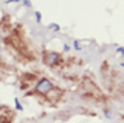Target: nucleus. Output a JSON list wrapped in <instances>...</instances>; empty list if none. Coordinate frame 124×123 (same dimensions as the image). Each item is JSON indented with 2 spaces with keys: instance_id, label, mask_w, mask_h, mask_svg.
<instances>
[{
  "instance_id": "nucleus-1",
  "label": "nucleus",
  "mask_w": 124,
  "mask_h": 123,
  "mask_svg": "<svg viewBox=\"0 0 124 123\" xmlns=\"http://www.w3.org/2000/svg\"><path fill=\"white\" fill-rule=\"evenodd\" d=\"M80 91H82V95L86 96L87 99L100 100V102L104 100V96L100 92V89L93 84L92 81H89V79H83V82L80 84Z\"/></svg>"
},
{
  "instance_id": "nucleus-2",
  "label": "nucleus",
  "mask_w": 124,
  "mask_h": 123,
  "mask_svg": "<svg viewBox=\"0 0 124 123\" xmlns=\"http://www.w3.org/2000/svg\"><path fill=\"white\" fill-rule=\"evenodd\" d=\"M54 88H55L54 84H52V82H51L48 78L42 77V78L38 81V82H37L35 88H34V91L28 92V95H34V96H38V95H41L42 98H45L46 95L51 92Z\"/></svg>"
},
{
  "instance_id": "nucleus-3",
  "label": "nucleus",
  "mask_w": 124,
  "mask_h": 123,
  "mask_svg": "<svg viewBox=\"0 0 124 123\" xmlns=\"http://www.w3.org/2000/svg\"><path fill=\"white\" fill-rule=\"evenodd\" d=\"M42 61L46 67L49 68H55V67H59L62 62H63V57L59 53H54V51H48L45 50L42 53Z\"/></svg>"
},
{
  "instance_id": "nucleus-4",
  "label": "nucleus",
  "mask_w": 124,
  "mask_h": 123,
  "mask_svg": "<svg viewBox=\"0 0 124 123\" xmlns=\"http://www.w3.org/2000/svg\"><path fill=\"white\" fill-rule=\"evenodd\" d=\"M0 117H1V123H11L14 120L16 113L8 106L1 105V108H0Z\"/></svg>"
},
{
  "instance_id": "nucleus-5",
  "label": "nucleus",
  "mask_w": 124,
  "mask_h": 123,
  "mask_svg": "<svg viewBox=\"0 0 124 123\" xmlns=\"http://www.w3.org/2000/svg\"><path fill=\"white\" fill-rule=\"evenodd\" d=\"M37 81V75L35 74H23L20 77V88L21 89H28L32 82Z\"/></svg>"
}]
</instances>
